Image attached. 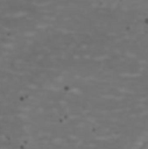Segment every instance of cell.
<instances>
[{
	"label": "cell",
	"mask_w": 148,
	"mask_h": 149,
	"mask_svg": "<svg viewBox=\"0 0 148 149\" xmlns=\"http://www.w3.org/2000/svg\"><path fill=\"white\" fill-rule=\"evenodd\" d=\"M146 149H148V143H147V145H146Z\"/></svg>",
	"instance_id": "6da1fadb"
}]
</instances>
